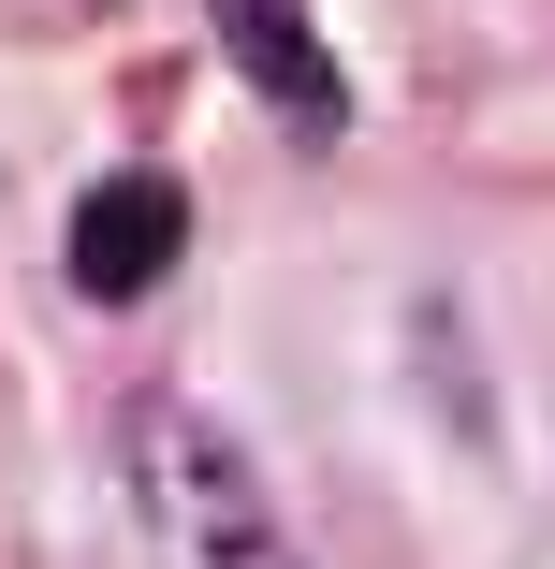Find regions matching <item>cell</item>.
<instances>
[{
	"label": "cell",
	"instance_id": "cell-1",
	"mask_svg": "<svg viewBox=\"0 0 555 569\" xmlns=\"http://www.w3.org/2000/svg\"><path fill=\"white\" fill-rule=\"evenodd\" d=\"M132 482H147V540L161 569H293L249 452L219 438L205 409H132Z\"/></svg>",
	"mask_w": 555,
	"mask_h": 569
},
{
	"label": "cell",
	"instance_id": "cell-2",
	"mask_svg": "<svg viewBox=\"0 0 555 569\" xmlns=\"http://www.w3.org/2000/svg\"><path fill=\"white\" fill-rule=\"evenodd\" d=\"M190 249V204H176V176H102L88 204H73V278L102 292V307H132L161 263Z\"/></svg>",
	"mask_w": 555,
	"mask_h": 569
},
{
	"label": "cell",
	"instance_id": "cell-3",
	"mask_svg": "<svg viewBox=\"0 0 555 569\" xmlns=\"http://www.w3.org/2000/svg\"><path fill=\"white\" fill-rule=\"evenodd\" d=\"M219 30H235V59H249L264 102H293L307 132H337V73H321V44H307V0H219Z\"/></svg>",
	"mask_w": 555,
	"mask_h": 569
}]
</instances>
